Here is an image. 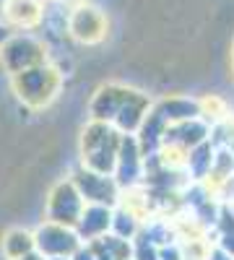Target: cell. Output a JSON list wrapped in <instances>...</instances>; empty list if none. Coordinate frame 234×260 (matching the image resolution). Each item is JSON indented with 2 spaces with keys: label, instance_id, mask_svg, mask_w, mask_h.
I'll list each match as a JSON object with an SVG mask.
<instances>
[{
  "label": "cell",
  "instance_id": "6da1fadb",
  "mask_svg": "<svg viewBox=\"0 0 234 260\" xmlns=\"http://www.w3.org/2000/svg\"><path fill=\"white\" fill-rule=\"evenodd\" d=\"M68 34L83 42V45H94L107 34V18L96 6H89L86 0L76 3L73 11L68 13Z\"/></svg>",
  "mask_w": 234,
  "mask_h": 260
},
{
  "label": "cell",
  "instance_id": "3957f363",
  "mask_svg": "<svg viewBox=\"0 0 234 260\" xmlns=\"http://www.w3.org/2000/svg\"><path fill=\"white\" fill-rule=\"evenodd\" d=\"M6 39V29H0V42H3Z\"/></svg>",
  "mask_w": 234,
  "mask_h": 260
},
{
  "label": "cell",
  "instance_id": "7a4b0ae2",
  "mask_svg": "<svg viewBox=\"0 0 234 260\" xmlns=\"http://www.w3.org/2000/svg\"><path fill=\"white\" fill-rule=\"evenodd\" d=\"M3 16L16 26L31 29L42 24V13H45V0H3L0 3Z\"/></svg>",
  "mask_w": 234,
  "mask_h": 260
}]
</instances>
